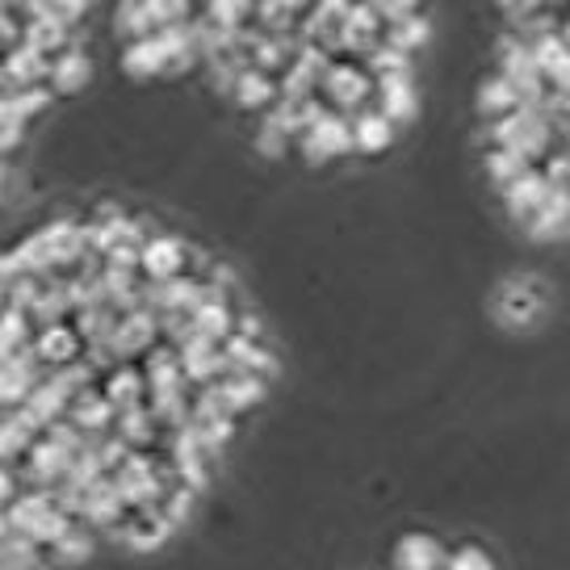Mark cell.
<instances>
[{
    "label": "cell",
    "mask_w": 570,
    "mask_h": 570,
    "mask_svg": "<svg viewBox=\"0 0 570 570\" xmlns=\"http://www.w3.org/2000/svg\"><path fill=\"white\" fill-rule=\"evenodd\" d=\"M197 268H206V256L180 235L156 232L142 244V282L164 285L180 277V273H197Z\"/></svg>",
    "instance_id": "6da1fadb"
},
{
    "label": "cell",
    "mask_w": 570,
    "mask_h": 570,
    "mask_svg": "<svg viewBox=\"0 0 570 570\" xmlns=\"http://www.w3.org/2000/svg\"><path fill=\"white\" fill-rule=\"evenodd\" d=\"M298 151H303L311 164H323V160H336V156H348L356 151L353 142V122L344 118V114H327L311 135L298 139Z\"/></svg>",
    "instance_id": "7a4b0ae2"
},
{
    "label": "cell",
    "mask_w": 570,
    "mask_h": 570,
    "mask_svg": "<svg viewBox=\"0 0 570 570\" xmlns=\"http://www.w3.org/2000/svg\"><path fill=\"white\" fill-rule=\"evenodd\" d=\"M449 550L428 533H407L394 546V570H445Z\"/></svg>",
    "instance_id": "3957f363"
},
{
    "label": "cell",
    "mask_w": 570,
    "mask_h": 570,
    "mask_svg": "<svg viewBox=\"0 0 570 570\" xmlns=\"http://www.w3.org/2000/svg\"><path fill=\"white\" fill-rule=\"evenodd\" d=\"M537 315H541V289H537V282L520 277V282L503 285V294H499V320L512 323V327H524Z\"/></svg>",
    "instance_id": "277c9868"
},
{
    "label": "cell",
    "mask_w": 570,
    "mask_h": 570,
    "mask_svg": "<svg viewBox=\"0 0 570 570\" xmlns=\"http://www.w3.org/2000/svg\"><path fill=\"white\" fill-rule=\"evenodd\" d=\"M239 109H256V114H268V109L282 101V85H277V76H265V71L248 68L239 76V85H235V97H232Z\"/></svg>",
    "instance_id": "5b68a950"
},
{
    "label": "cell",
    "mask_w": 570,
    "mask_h": 570,
    "mask_svg": "<svg viewBox=\"0 0 570 570\" xmlns=\"http://www.w3.org/2000/svg\"><path fill=\"white\" fill-rule=\"evenodd\" d=\"M546 197H550V185H546V177H541L537 168L533 173H524V177L512 180V185L503 189V202H508V210L517 214L520 223H524L529 214L541 210V202H546Z\"/></svg>",
    "instance_id": "8992f818"
},
{
    "label": "cell",
    "mask_w": 570,
    "mask_h": 570,
    "mask_svg": "<svg viewBox=\"0 0 570 570\" xmlns=\"http://www.w3.org/2000/svg\"><path fill=\"white\" fill-rule=\"evenodd\" d=\"M394 139V122L382 114V109H365V114H356L353 118V142L356 151H382V147H391Z\"/></svg>",
    "instance_id": "52a82bcc"
},
{
    "label": "cell",
    "mask_w": 570,
    "mask_h": 570,
    "mask_svg": "<svg viewBox=\"0 0 570 570\" xmlns=\"http://www.w3.org/2000/svg\"><path fill=\"white\" fill-rule=\"evenodd\" d=\"M85 80H89V55H85V47H80V42H76L71 51L55 55V71H51V89L55 92H76Z\"/></svg>",
    "instance_id": "ba28073f"
},
{
    "label": "cell",
    "mask_w": 570,
    "mask_h": 570,
    "mask_svg": "<svg viewBox=\"0 0 570 570\" xmlns=\"http://www.w3.org/2000/svg\"><path fill=\"white\" fill-rule=\"evenodd\" d=\"M122 68L130 71V76H156V71L168 68V55H164L160 38H139V42H126Z\"/></svg>",
    "instance_id": "9c48e42d"
},
{
    "label": "cell",
    "mask_w": 570,
    "mask_h": 570,
    "mask_svg": "<svg viewBox=\"0 0 570 570\" xmlns=\"http://www.w3.org/2000/svg\"><path fill=\"white\" fill-rule=\"evenodd\" d=\"M479 106H482V114L495 122V118H508V114L524 109V101H520L517 89H512L503 76H491V80H487V85L479 89Z\"/></svg>",
    "instance_id": "30bf717a"
},
{
    "label": "cell",
    "mask_w": 570,
    "mask_h": 570,
    "mask_svg": "<svg viewBox=\"0 0 570 570\" xmlns=\"http://www.w3.org/2000/svg\"><path fill=\"white\" fill-rule=\"evenodd\" d=\"M487 168H491V180H495L499 189H508V185L520 180L524 173H533V168L520 160L517 151H508V147H491V151H487Z\"/></svg>",
    "instance_id": "8fae6325"
},
{
    "label": "cell",
    "mask_w": 570,
    "mask_h": 570,
    "mask_svg": "<svg viewBox=\"0 0 570 570\" xmlns=\"http://www.w3.org/2000/svg\"><path fill=\"white\" fill-rule=\"evenodd\" d=\"M0 101H4V106H13V109H18V114H21V118L30 122L35 114H42V109H47V106H51V101H55V89H51V85H35V89L4 92Z\"/></svg>",
    "instance_id": "7c38bea8"
},
{
    "label": "cell",
    "mask_w": 570,
    "mask_h": 570,
    "mask_svg": "<svg viewBox=\"0 0 570 570\" xmlns=\"http://www.w3.org/2000/svg\"><path fill=\"white\" fill-rule=\"evenodd\" d=\"M407 63H411L407 51H399V47H391V42H382V47L365 59V71H370V76H403Z\"/></svg>",
    "instance_id": "4fadbf2b"
},
{
    "label": "cell",
    "mask_w": 570,
    "mask_h": 570,
    "mask_svg": "<svg viewBox=\"0 0 570 570\" xmlns=\"http://www.w3.org/2000/svg\"><path fill=\"white\" fill-rule=\"evenodd\" d=\"M445 570H495V567H491V558L479 546H458V550H449Z\"/></svg>",
    "instance_id": "5bb4252c"
},
{
    "label": "cell",
    "mask_w": 570,
    "mask_h": 570,
    "mask_svg": "<svg viewBox=\"0 0 570 570\" xmlns=\"http://www.w3.org/2000/svg\"><path fill=\"white\" fill-rule=\"evenodd\" d=\"M558 38L567 42V51H570V13H562V21H558Z\"/></svg>",
    "instance_id": "9a60e30c"
}]
</instances>
